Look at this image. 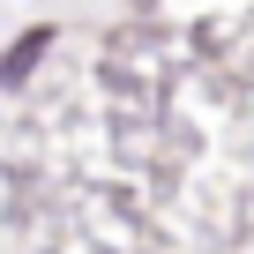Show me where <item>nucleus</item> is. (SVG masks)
Returning <instances> with one entry per match:
<instances>
[{
	"label": "nucleus",
	"mask_w": 254,
	"mask_h": 254,
	"mask_svg": "<svg viewBox=\"0 0 254 254\" xmlns=\"http://www.w3.org/2000/svg\"><path fill=\"white\" fill-rule=\"evenodd\" d=\"M45 45H53V30H30L23 45H8V60H0V82H23V75L38 67V53H45Z\"/></svg>",
	"instance_id": "1"
}]
</instances>
